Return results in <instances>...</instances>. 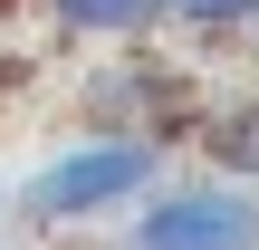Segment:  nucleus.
<instances>
[{"label": "nucleus", "mask_w": 259, "mask_h": 250, "mask_svg": "<svg viewBox=\"0 0 259 250\" xmlns=\"http://www.w3.org/2000/svg\"><path fill=\"white\" fill-rule=\"evenodd\" d=\"M125 250H259V183H250V173L163 183V193L135 202Z\"/></svg>", "instance_id": "f03ea898"}, {"label": "nucleus", "mask_w": 259, "mask_h": 250, "mask_svg": "<svg viewBox=\"0 0 259 250\" xmlns=\"http://www.w3.org/2000/svg\"><path fill=\"white\" fill-rule=\"evenodd\" d=\"M211 154H221L231 173H259V106H250V116H231V125H211Z\"/></svg>", "instance_id": "20e7f679"}, {"label": "nucleus", "mask_w": 259, "mask_h": 250, "mask_svg": "<svg viewBox=\"0 0 259 250\" xmlns=\"http://www.w3.org/2000/svg\"><path fill=\"white\" fill-rule=\"evenodd\" d=\"M173 19H192V29H231V19H259V0H163Z\"/></svg>", "instance_id": "39448f33"}, {"label": "nucleus", "mask_w": 259, "mask_h": 250, "mask_svg": "<svg viewBox=\"0 0 259 250\" xmlns=\"http://www.w3.org/2000/svg\"><path fill=\"white\" fill-rule=\"evenodd\" d=\"M154 173H163V145H154V135H87V145L48 154V164L19 183V212H29L38 231H77V222H106V212L144 202Z\"/></svg>", "instance_id": "f257e3e1"}, {"label": "nucleus", "mask_w": 259, "mask_h": 250, "mask_svg": "<svg viewBox=\"0 0 259 250\" xmlns=\"http://www.w3.org/2000/svg\"><path fill=\"white\" fill-rule=\"evenodd\" d=\"M48 19L77 29V39H135V29L163 19V0H48Z\"/></svg>", "instance_id": "7ed1b4c3"}, {"label": "nucleus", "mask_w": 259, "mask_h": 250, "mask_svg": "<svg viewBox=\"0 0 259 250\" xmlns=\"http://www.w3.org/2000/svg\"><path fill=\"white\" fill-rule=\"evenodd\" d=\"M250 29H259V19H250Z\"/></svg>", "instance_id": "423d86ee"}]
</instances>
